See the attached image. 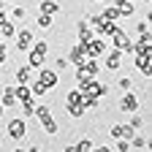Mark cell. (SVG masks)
I'll return each instance as SVG.
<instances>
[{"label":"cell","instance_id":"obj_1","mask_svg":"<svg viewBox=\"0 0 152 152\" xmlns=\"http://www.w3.org/2000/svg\"><path fill=\"white\" fill-rule=\"evenodd\" d=\"M35 82L49 92V90H54L57 84H60V73H57L54 68H38V79Z\"/></svg>","mask_w":152,"mask_h":152},{"label":"cell","instance_id":"obj_2","mask_svg":"<svg viewBox=\"0 0 152 152\" xmlns=\"http://www.w3.org/2000/svg\"><path fill=\"white\" fill-rule=\"evenodd\" d=\"M109 41H111V46H114V49H120L122 54L133 49V41H130V35H128L122 27H114V33L109 35Z\"/></svg>","mask_w":152,"mask_h":152},{"label":"cell","instance_id":"obj_3","mask_svg":"<svg viewBox=\"0 0 152 152\" xmlns=\"http://www.w3.org/2000/svg\"><path fill=\"white\" fill-rule=\"evenodd\" d=\"M25 136H27V120H25V117L8 120V139H11V141H22Z\"/></svg>","mask_w":152,"mask_h":152},{"label":"cell","instance_id":"obj_4","mask_svg":"<svg viewBox=\"0 0 152 152\" xmlns=\"http://www.w3.org/2000/svg\"><path fill=\"white\" fill-rule=\"evenodd\" d=\"M103 52H106V41H103V38H98V35L90 38V41L84 44V57H90V60H98Z\"/></svg>","mask_w":152,"mask_h":152},{"label":"cell","instance_id":"obj_5","mask_svg":"<svg viewBox=\"0 0 152 152\" xmlns=\"http://www.w3.org/2000/svg\"><path fill=\"white\" fill-rule=\"evenodd\" d=\"M82 92H84V95H90V98H103V95H109V87H106V84H101L98 79H90V82L82 87Z\"/></svg>","mask_w":152,"mask_h":152},{"label":"cell","instance_id":"obj_6","mask_svg":"<svg viewBox=\"0 0 152 152\" xmlns=\"http://www.w3.org/2000/svg\"><path fill=\"white\" fill-rule=\"evenodd\" d=\"M130 52L133 54H149L152 52V33H139V38H136V44H133Z\"/></svg>","mask_w":152,"mask_h":152},{"label":"cell","instance_id":"obj_7","mask_svg":"<svg viewBox=\"0 0 152 152\" xmlns=\"http://www.w3.org/2000/svg\"><path fill=\"white\" fill-rule=\"evenodd\" d=\"M16 35V52H30V46H33V41H35V35H33V30H19V33H14Z\"/></svg>","mask_w":152,"mask_h":152},{"label":"cell","instance_id":"obj_8","mask_svg":"<svg viewBox=\"0 0 152 152\" xmlns=\"http://www.w3.org/2000/svg\"><path fill=\"white\" fill-rule=\"evenodd\" d=\"M117 109H120V111H125V114H133V111H139L141 106H139V98L128 90L122 98H120V106H117Z\"/></svg>","mask_w":152,"mask_h":152},{"label":"cell","instance_id":"obj_9","mask_svg":"<svg viewBox=\"0 0 152 152\" xmlns=\"http://www.w3.org/2000/svg\"><path fill=\"white\" fill-rule=\"evenodd\" d=\"M136 68L141 71L144 79H152V52L149 54H136Z\"/></svg>","mask_w":152,"mask_h":152},{"label":"cell","instance_id":"obj_10","mask_svg":"<svg viewBox=\"0 0 152 152\" xmlns=\"http://www.w3.org/2000/svg\"><path fill=\"white\" fill-rule=\"evenodd\" d=\"M103 54H106V68L109 71H120V65H122V52L120 49H109Z\"/></svg>","mask_w":152,"mask_h":152},{"label":"cell","instance_id":"obj_11","mask_svg":"<svg viewBox=\"0 0 152 152\" xmlns=\"http://www.w3.org/2000/svg\"><path fill=\"white\" fill-rule=\"evenodd\" d=\"M65 60H68L73 68H76V65H82V63H84V44H76V46L68 52V57H65Z\"/></svg>","mask_w":152,"mask_h":152},{"label":"cell","instance_id":"obj_12","mask_svg":"<svg viewBox=\"0 0 152 152\" xmlns=\"http://www.w3.org/2000/svg\"><path fill=\"white\" fill-rule=\"evenodd\" d=\"M14 79H16V84H30V82H33V68H30L27 63L19 65L16 73H14Z\"/></svg>","mask_w":152,"mask_h":152},{"label":"cell","instance_id":"obj_13","mask_svg":"<svg viewBox=\"0 0 152 152\" xmlns=\"http://www.w3.org/2000/svg\"><path fill=\"white\" fill-rule=\"evenodd\" d=\"M76 35H79V41H76V44H87L90 41V38H95V33H92V27L84 22V19H82V22L79 25H76Z\"/></svg>","mask_w":152,"mask_h":152},{"label":"cell","instance_id":"obj_14","mask_svg":"<svg viewBox=\"0 0 152 152\" xmlns=\"http://www.w3.org/2000/svg\"><path fill=\"white\" fill-rule=\"evenodd\" d=\"M0 106H3V109H14V106H16L14 84H6V87H3V98H0Z\"/></svg>","mask_w":152,"mask_h":152},{"label":"cell","instance_id":"obj_15","mask_svg":"<svg viewBox=\"0 0 152 152\" xmlns=\"http://www.w3.org/2000/svg\"><path fill=\"white\" fill-rule=\"evenodd\" d=\"M38 122H41V128H44V133H46V136H54V133L60 130V125H57V122L52 120V114H46V117H41Z\"/></svg>","mask_w":152,"mask_h":152},{"label":"cell","instance_id":"obj_16","mask_svg":"<svg viewBox=\"0 0 152 152\" xmlns=\"http://www.w3.org/2000/svg\"><path fill=\"white\" fill-rule=\"evenodd\" d=\"M14 95H16V103L22 101H30L33 92H30V84H14Z\"/></svg>","mask_w":152,"mask_h":152},{"label":"cell","instance_id":"obj_17","mask_svg":"<svg viewBox=\"0 0 152 152\" xmlns=\"http://www.w3.org/2000/svg\"><path fill=\"white\" fill-rule=\"evenodd\" d=\"M101 19H106V22H120V8L117 6H106L103 11H101Z\"/></svg>","mask_w":152,"mask_h":152},{"label":"cell","instance_id":"obj_18","mask_svg":"<svg viewBox=\"0 0 152 152\" xmlns=\"http://www.w3.org/2000/svg\"><path fill=\"white\" fill-rule=\"evenodd\" d=\"M38 11H41V14H49V16H54V14H60V6H57L54 0H41Z\"/></svg>","mask_w":152,"mask_h":152},{"label":"cell","instance_id":"obj_19","mask_svg":"<svg viewBox=\"0 0 152 152\" xmlns=\"http://www.w3.org/2000/svg\"><path fill=\"white\" fill-rule=\"evenodd\" d=\"M14 33H16L14 22H8V19H3V22H0V38H3V41H8V38H14Z\"/></svg>","mask_w":152,"mask_h":152},{"label":"cell","instance_id":"obj_20","mask_svg":"<svg viewBox=\"0 0 152 152\" xmlns=\"http://www.w3.org/2000/svg\"><path fill=\"white\" fill-rule=\"evenodd\" d=\"M114 6L120 8V16H133V14H136V6H133L130 0H117Z\"/></svg>","mask_w":152,"mask_h":152},{"label":"cell","instance_id":"obj_21","mask_svg":"<svg viewBox=\"0 0 152 152\" xmlns=\"http://www.w3.org/2000/svg\"><path fill=\"white\" fill-rule=\"evenodd\" d=\"M44 60H46V57H41V54H35L33 49L27 52V65H30L33 71H38V68H44Z\"/></svg>","mask_w":152,"mask_h":152},{"label":"cell","instance_id":"obj_22","mask_svg":"<svg viewBox=\"0 0 152 152\" xmlns=\"http://www.w3.org/2000/svg\"><path fill=\"white\" fill-rule=\"evenodd\" d=\"M65 111L71 114L73 120H82V117H84V106H82V103H65Z\"/></svg>","mask_w":152,"mask_h":152},{"label":"cell","instance_id":"obj_23","mask_svg":"<svg viewBox=\"0 0 152 152\" xmlns=\"http://www.w3.org/2000/svg\"><path fill=\"white\" fill-rule=\"evenodd\" d=\"M35 98H30V101H22V103H19V106H22V114H25V120L27 117H33V111H35Z\"/></svg>","mask_w":152,"mask_h":152},{"label":"cell","instance_id":"obj_24","mask_svg":"<svg viewBox=\"0 0 152 152\" xmlns=\"http://www.w3.org/2000/svg\"><path fill=\"white\" fill-rule=\"evenodd\" d=\"M73 147H76V152H92V147H95V144H92V139H87V136H84V139L76 141Z\"/></svg>","mask_w":152,"mask_h":152},{"label":"cell","instance_id":"obj_25","mask_svg":"<svg viewBox=\"0 0 152 152\" xmlns=\"http://www.w3.org/2000/svg\"><path fill=\"white\" fill-rule=\"evenodd\" d=\"M30 49H33L35 54H41V57H46V54H49V41H35V44H33Z\"/></svg>","mask_w":152,"mask_h":152},{"label":"cell","instance_id":"obj_26","mask_svg":"<svg viewBox=\"0 0 152 152\" xmlns=\"http://www.w3.org/2000/svg\"><path fill=\"white\" fill-rule=\"evenodd\" d=\"M52 22H54V16H49V14H41V11H38V19H35V25L38 27H52Z\"/></svg>","mask_w":152,"mask_h":152},{"label":"cell","instance_id":"obj_27","mask_svg":"<svg viewBox=\"0 0 152 152\" xmlns=\"http://www.w3.org/2000/svg\"><path fill=\"white\" fill-rule=\"evenodd\" d=\"M147 144H149L147 136H133V139H130V149H144Z\"/></svg>","mask_w":152,"mask_h":152},{"label":"cell","instance_id":"obj_28","mask_svg":"<svg viewBox=\"0 0 152 152\" xmlns=\"http://www.w3.org/2000/svg\"><path fill=\"white\" fill-rule=\"evenodd\" d=\"M11 16H14V22H22V19L27 16V8L25 6H14L11 8Z\"/></svg>","mask_w":152,"mask_h":152},{"label":"cell","instance_id":"obj_29","mask_svg":"<svg viewBox=\"0 0 152 152\" xmlns=\"http://www.w3.org/2000/svg\"><path fill=\"white\" fill-rule=\"evenodd\" d=\"M65 103H82V90H79V87L71 90V92L65 95Z\"/></svg>","mask_w":152,"mask_h":152},{"label":"cell","instance_id":"obj_30","mask_svg":"<svg viewBox=\"0 0 152 152\" xmlns=\"http://www.w3.org/2000/svg\"><path fill=\"white\" fill-rule=\"evenodd\" d=\"M46 114H52L46 103H35V111H33V117H38V120H41V117H46Z\"/></svg>","mask_w":152,"mask_h":152},{"label":"cell","instance_id":"obj_31","mask_svg":"<svg viewBox=\"0 0 152 152\" xmlns=\"http://www.w3.org/2000/svg\"><path fill=\"white\" fill-rule=\"evenodd\" d=\"M117 87H120L122 92H128V90H133V79H130V76H122V79L117 82Z\"/></svg>","mask_w":152,"mask_h":152},{"label":"cell","instance_id":"obj_32","mask_svg":"<svg viewBox=\"0 0 152 152\" xmlns=\"http://www.w3.org/2000/svg\"><path fill=\"white\" fill-rule=\"evenodd\" d=\"M130 128H133V130H141V128H144V117H139V114L133 111V120H130Z\"/></svg>","mask_w":152,"mask_h":152},{"label":"cell","instance_id":"obj_33","mask_svg":"<svg viewBox=\"0 0 152 152\" xmlns=\"http://www.w3.org/2000/svg\"><path fill=\"white\" fill-rule=\"evenodd\" d=\"M65 68H71V63H68L65 57L60 54V57H57V60H54V71H65Z\"/></svg>","mask_w":152,"mask_h":152},{"label":"cell","instance_id":"obj_34","mask_svg":"<svg viewBox=\"0 0 152 152\" xmlns=\"http://www.w3.org/2000/svg\"><path fill=\"white\" fill-rule=\"evenodd\" d=\"M130 149V141L128 139H117V152H128Z\"/></svg>","mask_w":152,"mask_h":152},{"label":"cell","instance_id":"obj_35","mask_svg":"<svg viewBox=\"0 0 152 152\" xmlns=\"http://www.w3.org/2000/svg\"><path fill=\"white\" fill-rule=\"evenodd\" d=\"M6 60H8V46L3 44V46H0V65H3Z\"/></svg>","mask_w":152,"mask_h":152},{"label":"cell","instance_id":"obj_36","mask_svg":"<svg viewBox=\"0 0 152 152\" xmlns=\"http://www.w3.org/2000/svg\"><path fill=\"white\" fill-rule=\"evenodd\" d=\"M136 33H149V22H144V19H141V22L136 25Z\"/></svg>","mask_w":152,"mask_h":152},{"label":"cell","instance_id":"obj_37","mask_svg":"<svg viewBox=\"0 0 152 152\" xmlns=\"http://www.w3.org/2000/svg\"><path fill=\"white\" fill-rule=\"evenodd\" d=\"M92 152H111V147H106V144L103 147H92Z\"/></svg>","mask_w":152,"mask_h":152},{"label":"cell","instance_id":"obj_38","mask_svg":"<svg viewBox=\"0 0 152 152\" xmlns=\"http://www.w3.org/2000/svg\"><path fill=\"white\" fill-rule=\"evenodd\" d=\"M27 152H41V147H38V144H33V147H27Z\"/></svg>","mask_w":152,"mask_h":152},{"label":"cell","instance_id":"obj_39","mask_svg":"<svg viewBox=\"0 0 152 152\" xmlns=\"http://www.w3.org/2000/svg\"><path fill=\"white\" fill-rule=\"evenodd\" d=\"M63 152H76V147H73V144H68V147H63Z\"/></svg>","mask_w":152,"mask_h":152},{"label":"cell","instance_id":"obj_40","mask_svg":"<svg viewBox=\"0 0 152 152\" xmlns=\"http://www.w3.org/2000/svg\"><path fill=\"white\" fill-rule=\"evenodd\" d=\"M3 19H6V11H0V22H3Z\"/></svg>","mask_w":152,"mask_h":152},{"label":"cell","instance_id":"obj_41","mask_svg":"<svg viewBox=\"0 0 152 152\" xmlns=\"http://www.w3.org/2000/svg\"><path fill=\"white\" fill-rule=\"evenodd\" d=\"M14 152H27V149H22V147H16V149H14Z\"/></svg>","mask_w":152,"mask_h":152},{"label":"cell","instance_id":"obj_42","mask_svg":"<svg viewBox=\"0 0 152 152\" xmlns=\"http://www.w3.org/2000/svg\"><path fill=\"white\" fill-rule=\"evenodd\" d=\"M3 111H6V109H3V106H0V117H3Z\"/></svg>","mask_w":152,"mask_h":152},{"label":"cell","instance_id":"obj_43","mask_svg":"<svg viewBox=\"0 0 152 152\" xmlns=\"http://www.w3.org/2000/svg\"><path fill=\"white\" fill-rule=\"evenodd\" d=\"M141 3H147V6H149V3H152V0H141Z\"/></svg>","mask_w":152,"mask_h":152},{"label":"cell","instance_id":"obj_44","mask_svg":"<svg viewBox=\"0 0 152 152\" xmlns=\"http://www.w3.org/2000/svg\"><path fill=\"white\" fill-rule=\"evenodd\" d=\"M3 44H6V41H3V38H0V46H3Z\"/></svg>","mask_w":152,"mask_h":152},{"label":"cell","instance_id":"obj_45","mask_svg":"<svg viewBox=\"0 0 152 152\" xmlns=\"http://www.w3.org/2000/svg\"><path fill=\"white\" fill-rule=\"evenodd\" d=\"M111 3H117V0H111Z\"/></svg>","mask_w":152,"mask_h":152}]
</instances>
